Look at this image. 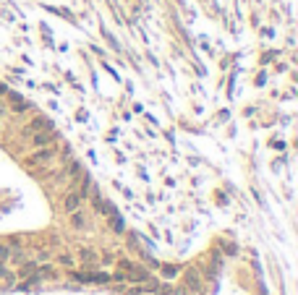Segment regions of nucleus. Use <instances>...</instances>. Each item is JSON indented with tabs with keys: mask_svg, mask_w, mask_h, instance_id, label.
I'll use <instances>...</instances> for the list:
<instances>
[{
	"mask_svg": "<svg viewBox=\"0 0 298 295\" xmlns=\"http://www.w3.org/2000/svg\"><path fill=\"white\" fill-rule=\"evenodd\" d=\"M162 274H165L167 279H170V277H176V274H178V267H165V269H162Z\"/></svg>",
	"mask_w": 298,
	"mask_h": 295,
	"instance_id": "4468645a",
	"label": "nucleus"
},
{
	"mask_svg": "<svg viewBox=\"0 0 298 295\" xmlns=\"http://www.w3.org/2000/svg\"><path fill=\"white\" fill-rule=\"evenodd\" d=\"M37 272V264H24V267H21V277H31V274H34Z\"/></svg>",
	"mask_w": 298,
	"mask_h": 295,
	"instance_id": "f8f14e48",
	"label": "nucleus"
},
{
	"mask_svg": "<svg viewBox=\"0 0 298 295\" xmlns=\"http://www.w3.org/2000/svg\"><path fill=\"white\" fill-rule=\"evenodd\" d=\"M45 128H53L50 126V120H45V118H37L34 123L29 126V133H37V131H45Z\"/></svg>",
	"mask_w": 298,
	"mask_h": 295,
	"instance_id": "0eeeda50",
	"label": "nucleus"
},
{
	"mask_svg": "<svg viewBox=\"0 0 298 295\" xmlns=\"http://www.w3.org/2000/svg\"><path fill=\"white\" fill-rule=\"evenodd\" d=\"M170 295H188L186 287H176V290H170Z\"/></svg>",
	"mask_w": 298,
	"mask_h": 295,
	"instance_id": "f3484780",
	"label": "nucleus"
},
{
	"mask_svg": "<svg viewBox=\"0 0 298 295\" xmlns=\"http://www.w3.org/2000/svg\"><path fill=\"white\" fill-rule=\"evenodd\" d=\"M6 91H8V89H6V84H0V94H6Z\"/></svg>",
	"mask_w": 298,
	"mask_h": 295,
	"instance_id": "a211bd4d",
	"label": "nucleus"
},
{
	"mask_svg": "<svg viewBox=\"0 0 298 295\" xmlns=\"http://www.w3.org/2000/svg\"><path fill=\"white\" fill-rule=\"evenodd\" d=\"M71 225H73V227H78V230L87 227V220H84V214L78 212V209H76V212H71Z\"/></svg>",
	"mask_w": 298,
	"mask_h": 295,
	"instance_id": "6e6552de",
	"label": "nucleus"
},
{
	"mask_svg": "<svg viewBox=\"0 0 298 295\" xmlns=\"http://www.w3.org/2000/svg\"><path fill=\"white\" fill-rule=\"evenodd\" d=\"M11 254H13V251H11V248H8V245H0V259H8Z\"/></svg>",
	"mask_w": 298,
	"mask_h": 295,
	"instance_id": "2eb2a0df",
	"label": "nucleus"
},
{
	"mask_svg": "<svg viewBox=\"0 0 298 295\" xmlns=\"http://www.w3.org/2000/svg\"><path fill=\"white\" fill-rule=\"evenodd\" d=\"M60 264L63 267H73V259L71 256H60Z\"/></svg>",
	"mask_w": 298,
	"mask_h": 295,
	"instance_id": "dca6fc26",
	"label": "nucleus"
},
{
	"mask_svg": "<svg viewBox=\"0 0 298 295\" xmlns=\"http://www.w3.org/2000/svg\"><path fill=\"white\" fill-rule=\"evenodd\" d=\"M0 126H3V113H0Z\"/></svg>",
	"mask_w": 298,
	"mask_h": 295,
	"instance_id": "6ab92c4d",
	"label": "nucleus"
},
{
	"mask_svg": "<svg viewBox=\"0 0 298 295\" xmlns=\"http://www.w3.org/2000/svg\"><path fill=\"white\" fill-rule=\"evenodd\" d=\"M0 277L6 279V285H8V287L16 285V274H13L11 269H6V259H0Z\"/></svg>",
	"mask_w": 298,
	"mask_h": 295,
	"instance_id": "423d86ee",
	"label": "nucleus"
},
{
	"mask_svg": "<svg viewBox=\"0 0 298 295\" xmlns=\"http://www.w3.org/2000/svg\"><path fill=\"white\" fill-rule=\"evenodd\" d=\"M53 157H55V149H53V146H39V149L26 160V165H45V162H50Z\"/></svg>",
	"mask_w": 298,
	"mask_h": 295,
	"instance_id": "f257e3e1",
	"label": "nucleus"
},
{
	"mask_svg": "<svg viewBox=\"0 0 298 295\" xmlns=\"http://www.w3.org/2000/svg\"><path fill=\"white\" fill-rule=\"evenodd\" d=\"M154 290H157V295H170V285H154Z\"/></svg>",
	"mask_w": 298,
	"mask_h": 295,
	"instance_id": "ddd939ff",
	"label": "nucleus"
},
{
	"mask_svg": "<svg viewBox=\"0 0 298 295\" xmlns=\"http://www.w3.org/2000/svg\"><path fill=\"white\" fill-rule=\"evenodd\" d=\"M68 178H71V180H78V178H81V165H78V162H73V165H71V170H68Z\"/></svg>",
	"mask_w": 298,
	"mask_h": 295,
	"instance_id": "9b49d317",
	"label": "nucleus"
},
{
	"mask_svg": "<svg viewBox=\"0 0 298 295\" xmlns=\"http://www.w3.org/2000/svg\"><path fill=\"white\" fill-rule=\"evenodd\" d=\"M186 290H201V277H199V272H186Z\"/></svg>",
	"mask_w": 298,
	"mask_h": 295,
	"instance_id": "39448f33",
	"label": "nucleus"
},
{
	"mask_svg": "<svg viewBox=\"0 0 298 295\" xmlns=\"http://www.w3.org/2000/svg\"><path fill=\"white\" fill-rule=\"evenodd\" d=\"M53 128H45V131H37V133H31V146H50V141H53Z\"/></svg>",
	"mask_w": 298,
	"mask_h": 295,
	"instance_id": "f03ea898",
	"label": "nucleus"
},
{
	"mask_svg": "<svg viewBox=\"0 0 298 295\" xmlns=\"http://www.w3.org/2000/svg\"><path fill=\"white\" fill-rule=\"evenodd\" d=\"M125 277H129L131 282H147V272H141V269H134V272H129Z\"/></svg>",
	"mask_w": 298,
	"mask_h": 295,
	"instance_id": "1a4fd4ad",
	"label": "nucleus"
},
{
	"mask_svg": "<svg viewBox=\"0 0 298 295\" xmlns=\"http://www.w3.org/2000/svg\"><path fill=\"white\" fill-rule=\"evenodd\" d=\"M78 282H110V274H97V272H89V274H76Z\"/></svg>",
	"mask_w": 298,
	"mask_h": 295,
	"instance_id": "20e7f679",
	"label": "nucleus"
},
{
	"mask_svg": "<svg viewBox=\"0 0 298 295\" xmlns=\"http://www.w3.org/2000/svg\"><path fill=\"white\" fill-rule=\"evenodd\" d=\"M81 201H84V196L73 191V193L66 196V201H63V209H66V212L71 214V212H76V209H81Z\"/></svg>",
	"mask_w": 298,
	"mask_h": 295,
	"instance_id": "7ed1b4c3",
	"label": "nucleus"
},
{
	"mask_svg": "<svg viewBox=\"0 0 298 295\" xmlns=\"http://www.w3.org/2000/svg\"><path fill=\"white\" fill-rule=\"evenodd\" d=\"M81 259H84V264H89V267H94V264H97V254H94V251H87V248L81 251Z\"/></svg>",
	"mask_w": 298,
	"mask_h": 295,
	"instance_id": "9d476101",
	"label": "nucleus"
}]
</instances>
